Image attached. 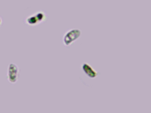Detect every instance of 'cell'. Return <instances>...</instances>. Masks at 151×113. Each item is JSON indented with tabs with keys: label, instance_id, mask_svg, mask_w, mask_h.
Instances as JSON below:
<instances>
[{
	"label": "cell",
	"instance_id": "obj_5",
	"mask_svg": "<svg viewBox=\"0 0 151 113\" xmlns=\"http://www.w3.org/2000/svg\"><path fill=\"white\" fill-rule=\"evenodd\" d=\"M1 24H2V19L0 17V26L1 25Z\"/></svg>",
	"mask_w": 151,
	"mask_h": 113
},
{
	"label": "cell",
	"instance_id": "obj_1",
	"mask_svg": "<svg viewBox=\"0 0 151 113\" xmlns=\"http://www.w3.org/2000/svg\"><path fill=\"white\" fill-rule=\"evenodd\" d=\"M81 34L82 31L80 29L74 28L69 30L63 35V44L67 46H70L81 37Z\"/></svg>",
	"mask_w": 151,
	"mask_h": 113
},
{
	"label": "cell",
	"instance_id": "obj_4",
	"mask_svg": "<svg viewBox=\"0 0 151 113\" xmlns=\"http://www.w3.org/2000/svg\"><path fill=\"white\" fill-rule=\"evenodd\" d=\"M82 70L90 78L94 79L98 76V72L87 63H84L82 65Z\"/></svg>",
	"mask_w": 151,
	"mask_h": 113
},
{
	"label": "cell",
	"instance_id": "obj_3",
	"mask_svg": "<svg viewBox=\"0 0 151 113\" xmlns=\"http://www.w3.org/2000/svg\"><path fill=\"white\" fill-rule=\"evenodd\" d=\"M19 75V68L15 64L11 63L8 69V79L10 83L14 84L17 82Z\"/></svg>",
	"mask_w": 151,
	"mask_h": 113
},
{
	"label": "cell",
	"instance_id": "obj_2",
	"mask_svg": "<svg viewBox=\"0 0 151 113\" xmlns=\"http://www.w3.org/2000/svg\"><path fill=\"white\" fill-rule=\"evenodd\" d=\"M47 19L46 14L44 11H37L26 18L25 22L29 26H36L45 22Z\"/></svg>",
	"mask_w": 151,
	"mask_h": 113
}]
</instances>
